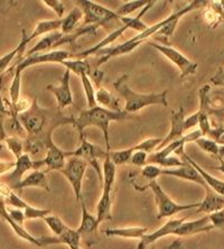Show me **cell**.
Instances as JSON below:
<instances>
[{"label": "cell", "mask_w": 224, "mask_h": 249, "mask_svg": "<svg viewBox=\"0 0 224 249\" xmlns=\"http://www.w3.org/2000/svg\"><path fill=\"white\" fill-rule=\"evenodd\" d=\"M18 120L26 133L24 152L29 155H37L42 151L46 152L53 142V131L64 124H73L74 117L66 116L57 107L44 108L36 99H33L31 108L20 113Z\"/></svg>", "instance_id": "1"}, {"label": "cell", "mask_w": 224, "mask_h": 249, "mask_svg": "<svg viewBox=\"0 0 224 249\" xmlns=\"http://www.w3.org/2000/svg\"><path fill=\"white\" fill-rule=\"evenodd\" d=\"M136 119L135 115L128 113L126 111H113L102 107H94L91 109H86L80 112V115L74 117V123L73 127L78 130L80 137L84 136V129L89 127H97L102 131L104 142L105 149L111 152V146H110V136H109V127L110 124L113 122H122V120Z\"/></svg>", "instance_id": "2"}, {"label": "cell", "mask_w": 224, "mask_h": 249, "mask_svg": "<svg viewBox=\"0 0 224 249\" xmlns=\"http://www.w3.org/2000/svg\"><path fill=\"white\" fill-rule=\"evenodd\" d=\"M128 79H129V76L123 74L119 76L112 84L117 92L119 93V96L124 99L123 111L132 115V113L142 110L148 106L158 105L163 106V107H167V90L161 91L159 93H139L136 92L129 87Z\"/></svg>", "instance_id": "3"}, {"label": "cell", "mask_w": 224, "mask_h": 249, "mask_svg": "<svg viewBox=\"0 0 224 249\" xmlns=\"http://www.w3.org/2000/svg\"><path fill=\"white\" fill-rule=\"evenodd\" d=\"M146 189H150L155 196V202L157 206V219L164 218H172V215L181 213L183 211H189L193 210V209H197L200 206V202L197 203H190V204H179L176 203L174 200L171 199L170 196L164 191L160 184L157 181L149 182V184H147L145 188L139 189L140 191Z\"/></svg>", "instance_id": "4"}, {"label": "cell", "mask_w": 224, "mask_h": 249, "mask_svg": "<svg viewBox=\"0 0 224 249\" xmlns=\"http://www.w3.org/2000/svg\"><path fill=\"white\" fill-rule=\"evenodd\" d=\"M75 3L83 12V21L81 23L82 27H100L112 20H119V16L115 10L106 8L98 2L90 0H79Z\"/></svg>", "instance_id": "5"}, {"label": "cell", "mask_w": 224, "mask_h": 249, "mask_svg": "<svg viewBox=\"0 0 224 249\" xmlns=\"http://www.w3.org/2000/svg\"><path fill=\"white\" fill-rule=\"evenodd\" d=\"M81 138V144L80 146L74 151L71 152H65L66 159L69 157H79V159H82L86 160L87 164H90L91 166L97 171L99 175V180L100 183L102 182V167L99 164V160H104L109 155V152L106 149H103L100 146L94 145L92 142L87 141V139L82 136Z\"/></svg>", "instance_id": "6"}, {"label": "cell", "mask_w": 224, "mask_h": 249, "mask_svg": "<svg viewBox=\"0 0 224 249\" xmlns=\"http://www.w3.org/2000/svg\"><path fill=\"white\" fill-rule=\"evenodd\" d=\"M74 57V54H71L68 51L64 50H53L50 52L34 54L31 56H24L19 61L15 63L12 70H15L14 74L23 75V72L27 68L35 67L38 64H46V63H62L66 60Z\"/></svg>", "instance_id": "7"}, {"label": "cell", "mask_w": 224, "mask_h": 249, "mask_svg": "<svg viewBox=\"0 0 224 249\" xmlns=\"http://www.w3.org/2000/svg\"><path fill=\"white\" fill-rule=\"evenodd\" d=\"M87 164L86 160L79 157H69L66 160L65 166L60 171L64 175L66 180L71 184V188L74 192L76 201H83L82 189H83V180L86 177Z\"/></svg>", "instance_id": "8"}, {"label": "cell", "mask_w": 224, "mask_h": 249, "mask_svg": "<svg viewBox=\"0 0 224 249\" xmlns=\"http://www.w3.org/2000/svg\"><path fill=\"white\" fill-rule=\"evenodd\" d=\"M147 44H149L150 46L158 51L160 54H163L167 60H170L172 64H175L179 70V72H181L182 79H184L189 75H193L196 73L197 64L192 60H190V58L184 55L182 52H179L178 50L167 45V44H158L148 41H147Z\"/></svg>", "instance_id": "9"}, {"label": "cell", "mask_w": 224, "mask_h": 249, "mask_svg": "<svg viewBox=\"0 0 224 249\" xmlns=\"http://www.w3.org/2000/svg\"><path fill=\"white\" fill-rule=\"evenodd\" d=\"M42 167H44L43 160H32L29 154L24 153L19 159L15 160V166L13 168V172L3 177L2 182L8 185L10 189L14 190L15 186L25 178V175L28 174V172L34 170H40Z\"/></svg>", "instance_id": "10"}, {"label": "cell", "mask_w": 224, "mask_h": 249, "mask_svg": "<svg viewBox=\"0 0 224 249\" xmlns=\"http://www.w3.org/2000/svg\"><path fill=\"white\" fill-rule=\"evenodd\" d=\"M46 89L51 93H53L55 100H56L57 108L60 110L63 111L65 108L74 105V102H73V93L71 90V72L69 70H65L60 80V83L57 86L49 84Z\"/></svg>", "instance_id": "11"}, {"label": "cell", "mask_w": 224, "mask_h": 249, "mask_svg": "<svg viewBox=\"0 0 224 249\" xmlns=\"http://www.w3.org/2000/svg\"><path fill=\"white\" fill-rule=\"evenodd\" d=\"M186 220V217L184 218H172L168 220L165 225H163L155 231L148 232L141 238L140 241L138 244V249H147L150 245L156 243L157 240L161 239V238L168 237V236H174L176 229L178 228L179 225L182 222Z\"/></svg>", "instance_id": "12"}, {"label": "cell", "mask_w": 224, "mask_h": 249, "mask_svg": "<svg viewBox=\"0 0 224 249\" xmlns=\"http://www.w3.org/2000/svg\"><path fill=\"white\" fill-rule=\"evenodd\" d=\"M182 160H184V159H182ZM185 160V164L183 166L174 167V168H163L160 174L168 175V177H172V178H181V180H184V181L196 183V184L203 186L204 189L207 188V183H205L203 178L201 177L196 168L190 165V164L187 162L186 160Z\"/></svg>", "instance_id": "13"}, {"label": "cell", "mask_w": 224, "mask_h": 249, "mask_svg": "<svg viewBox=\"0 0 224 249\" xmlns=\"http://www.w3.org/2000/svg\"><path fill=\"white\" fill-rule=\"evenodd\" d=\"M184 120H185V112H184V108L183 107L179 108L177 111L172 112L170 133H168L166 137L163 138V141H161L160 145L158 146V148H157L156 151H159V149L165 147L166 145L171 144V142L175 141H178V139H181L183 136H184L186 134L184 129Z\"/></svg>", "instance_id": "14"}, {"label": "cell", "mask_w": 224, "mask_h": 249, "mask_svg": "<svg viewBox=\"0 0 224 249\" xmlns=\"http://www.w3.org/2000/svg\"><path fill=\"white\" fill-rule=\"evenodd\" d=\"M214 229V227L211 225L210 219H208V215H204L200 219H196V220L192 221H184L182 222L181 225L174 233V236L177 237H190L197 235V233L201 232H208L211 230Z\"/></svg>", "instance_id": "15"}, {"label": "cell", "mask_w": 224, "mask_h": 249, "mask_svg": "<svg viewBox=\"0 0 224 249\" xmlns=\"http://www.w3.org/2000/svg\"><path fill=\"white\" fill-rule=\"evenodd\" d=\"M0 218L2 219L3 221L8 223V226L13 229V231L16 233V235L21 238V239L27 241V243L34 245V246L42 247L40 246V241L38 237H34L31 235L26 229L24 228V226L18 225V223L15 222L8 213V210H7V203L5 201V197L0 196Z\"/></svg>", "instance_id": "16"}, {"label": "cell", "mask_w": 224, "mask_h": 249, "mask_svg": "<svg viewBox=\"0 0 224 249\" xmlns=\"http://www.w3.org/2000/svg\"><path fill=\"white\" fill-rule=\"evenodd\" d=\"M27 37L28 35L26 34V32H21V38L18 45L13 51L0 57V78L5 75L6 71L12 69L13 65L25 55V51H26V47L28 45Z\"/></svg>", "instance_id": "17"}, {"label": "cell", "mask_w": 224, "mask_h": 249, "mask_svg": "<svg viewBox=\"0 0 224 249\" xmlns=\"http://www.w3.org/2000/svg\"><path fill=\"white\" fill-rule=\"evenodd\" d=\"M43 162L44 166L46 167V173L52 171L60 172L65 166L66 163L65 151H62L54 142H52L46 149V155L45 159L43 160Z\"/></svg>", "instance_id": "18"}, {"label": "cell", "mask_w": 224, "mask_h": 249, "mask_svg": "<svg viewBox=\"0 0 224 249\" xmlns=\"http://www.w3.org/2000/svg\"><path fill=\"white\" fill-rule=\"evenodd\" d=\"M40 246L46 247L50 245H66L69 249L74 247H80L81 235L76 231V229L69 228L61 236L53 237H39Z\"/></svg>", "instance_id": "19"}, {"label": "cell", "mask_w": 224, "mask_h": 249, "mask_svg": "<svg viewBox=\"0 0 224 249\" xmlns=\"http://www.w3.org/2000/svg\"><path fill=\"white\" fill-rule=\"evenodd\" d=\"M26 188H40L50 191V184L46 178V172L42 170L31 171L28 174L25 175V178L18 184L15 186L14 190L21 191ZM13 190V191H14Z\"/></svg>", "instance_id": "20"}, {"label": "cell", "mask_w": 224, "mask_h": 249, "mask_svg": "<svg viewBox=\"0 0 224 249\" xmlns=\"http://www.w3.org/2000/svg\"><path fill=\"white\" fill-rule=\"evenodd\" d=\"M204 190L205 196L196 209V213H201L202 212V213L210 214L213 213V212L224 209V196H219L218 193H215L208 186H207Z\"/></svg>", "instance_id": "21"}, {"label": "cell", "mask_w": 224, "mask_h": 249, "mask_svg": "<svg viewBox=\"0 0 224 249\" xmlns=\"http://www.w3.org/2000/svg\"><path fill=\"white\" fill-rule=\"evenodd\" d=\"M63 36L64 35L62 34L60 31L53 32L51 33V34L45 35L43 38H40L27 53H25L24 56H31V55H34V54L46 52V51H50V50L51 51L56 50L58 47V44L61 42V39L63 38Z\"/></svg>", "instance_id": "22"}, {"label": "cell", "mask_w": 224, "mask_h": 249, "mask_svg": "<svg viewBox=\"0 0 224 249\" xmlns=\"http://www.w3.org/2000/svg\"><path fill=\"white\" fill-rule=\"evenodd\" d=\"M104 235L108 237L127 238V239L140 240L146 233H148V228L145 227H123V228H108L104 230Z\"/></svg>", "instance_id": "23"}, {"label": "cell", "mask_w": 224, "mask_h": 249, "mask_svg": "<svg viewBox=\"0 0 224 249\" xmlns=\"http://www.w3.org/2000/svg\"><path fill=\"white\" fill-rule=\"evenodd\" d=\"M116 177H117V166L113 164V162L108 157L103 160L102 164V193L111 194L113 186L116 183Z\"/></svg>", "instance_id": "24"}, {"label": "cell", "mask_w": 224, "mask_h": 249, "mask_svg": "<svg viewBox=\"0 0 224 249\" xmlns=\"http://www.w3.org/2000/svg\"><path fill=\"white\" fill-rule=\"evenodd\" d=\"M81 209H82L81 222L79 228L76 229V231H78L81 236L92 235V233L97 231L99 226H100L97 220V217H95L94 214L90 213L83 201H81Z\"/></svg>", "instance_id": "25"}, {"label": "cell", "mask_w": 224, "mask_h": 249, "mask_svg": "<svg viewBox=\"0 0 224 249\" xmlns=\"http://www.w3.org/2000/svg\"><path fill=\"white\" fill-rule=\"evenodd\" d=\"M83 19V12L80 7H74L66 16L62 18L60 32L63 35H69L75 32L76 27L79 26L81 20Z\"/></svg>", "instance_id": "26"}, {"label": "cell", "mask_w": 224, "mask_h": 249, "mask_svg": "<svg viewBox=\"0 0 224 249\" xmlns=\"http://www.w3.org/2000/svg\"><path fill=\"white\" fill-rule=\"evenodd\" d=\"M95 217L99 225H101L103 221H108L112 219V196L111 194L101 193L100 199L97 204V212Z\"/></svg>", "instance_id": "27"}, {"label": "cell", "mask_w": 224, "mask_h": 249, "mask_svg": "<svg viewBox=\"0 0 224 249\" xmlns=\"http://www.w3.org/2000/svg\"><path fill=\"white\" fill-rule=\"evenodd\" d=\"M61 23L62 20L58 19H47V20H40L36 24L34 31L32 32L31 35H28V43L35 39L36 37H39L42 35H47L51 34L53 32H57L61 29Z\"/></svg>", "instance_id": "28"}, {"label": "cell", "mask_w": 224, "mask_h": 249, "mask_svg": "<svg viewBox=\"0 0 224 249\" xmlns=\"http://www.w3.org/2000/svg\"><path fill=\"white\" fill-rule=\"evenodd\" d=\"M95 101H97V105L99 107L109 109V110L113 111H121L118 98L112 96L108 90L102 87H100L95 91Z\"/></svg>", "instance_id": "29"}, {"label": "cell", "mask_w": 224, "mask_h": 249, "mask_svg": "<svg viewBox=\"0 0 224 249\" xmlns=\"http://www.w3.org/2000/svg\"><path fill=\"white\" fill-rule=\"evenodd\" d=\"M65 70H69L71 73H75L76 75H81L82 73H86V74H91V65L89 61H86V58H69L61 63Z\"/></svg>", "instance_id": "30"}, {"label": "cell", "mask_w": 224, "mask_h": 249, "mask_svg": "<svg viewBox=\"0 0 224 249\" xmlns=\"http://www.w3.org/2000/svg\"><path fill=\"white\" fill-rule=\"evenodd\" d=\"M81 82H82V88L84 91V94H86V104H87V108H94L98 107L97 101H95V90L94 86L92 81H91L90 75L86 74V73H82L80 75Z\"/></svg>", "instance_id": "31"}, {"label": "cell", "mask_w": 224, "mask_h": 249, "mask_svg": "<svg viewBox=\"0 0 224 249\" xmlns=\"http://www.w3.org/2000/svg\"><path fill=\"white\" fill-rule=\"evenodd\" d=\"M2 82H3V76L0 78V142H3L6 136L5 131V119L7 116H12V109H10V104L6 101V99L3 100L1 89H2Z\"/></svg>", "instance_id": "32"}, {"label": "cell", "mask_w": 224, "mask_h": 249, "mask_svg": "<svg viewBox=\"0 0 224 249\" xmlns=\"http://www.w3.org/2000/svg\"><path fill=\"white\" fill-rule=\"evenodd\" d=\"M43 220L46 223L47 227L51 229V231L53 232V235L56 237L63 235L66 230L69 229V227L65 225L64 221L62 220L60 217H57V215L49 214L46 215Z\"/></svg>", "instance_id": "33"}, {"label": "cell", "mask_w": 224, "mask_h": 249, "mask_svg": "<svg viewBox=\"0 0 224 249\" xmlns=\"http://www.w3.org/2000/svg\"><path fill=\"white\" fill-rule=\"evenodd\" d=\"M148 3L149 1H146V0H131V1H126L116 10V13L119 17H127L128 15H131L132 13H135L136 10H141L144 7L148 5Z\"/></svg>", "instance_id": "34"}, {"label": "cell", "mask_w": 224, "mask_h": 249, "mask_svg": "<svg viewBox=\"0 0 224 249\" xmlns=\"http://www.w3.org/2000/svg\"><path fill=\"white\" fill-rule=\"evenodd\" d=\"M3 142H5L6 147L13 153V155L15 156V159L16 160L19 159V157L25 153L24 138H20L18 136H7L5 139H3Z\"/></svg>", "instance_id": "35"}, {"label": "cell", "mask_w": 224, "mask_h": 249, "mask_svg": "<svg viewBox=\"0 0 224 249\" xmlns=\"http://www.w3.org/2000/svg\"><path fill=\"white\" fill-rule=\"evenodd\" d=\"M195 144L203 152L210 154V155H212V156H214L215 159H216V157H219V155H220V147H221V146H220L215 141H213L212 138H208V137H205V136H201L200 138L196 139Z\"/></svg>", "instance_id": "36"}, {"label": "cell", "mask_w": 224, "mask_h": 249, "mask_svg": "<svg viewBox=\"0 0 224 249\" xmlns=\"http://www.w3.org/2000/svg\"><path fill=\"white\" fill-rule=\"evenodd\" d=\"M134 152H135L134 147L119 149V151H111L109 152V157L116 166L124 165V164L130 163V159Z\"/></svg>", "instance_id": "37"}, {"label": "cell", "mask_w": 224, "mask_h": 249, "mask_svg": "<svg viewBox=\"0 0 224 249\" xmlns=\"http://www.w3.org/2000/svg\"><path fill=\"white\" fill-rule=\"evenodd\" d=\"M161 141H163V138H157V137L147 138L139 142V144L132 146V147H134L135 151H141L147 154H152L154 153V151H156V149L158 148Z\"/></svg>", "instance_id": "38"}, {"label": "cell", "mask_w": 224, "mask_h": 249, "mask_svg": "<svg viewBox=\"0 0 224 249\" xmlns=\"http://www.w3.org/2000/svg\"><path fill=\"white\" fill-rule=\"evenodd\" d=\"M23 211L25 213V218H26L27 220H33V219H44L46 215L51 214L50 209L36 208L31 206V204H28Z\"/></svg>", "instance_id": "39"}, {"label": "cell", "mask_w": 224, "mask_h": 249, "mask_svg": "<svg viewBox=\"0 0 224 249\" xmlns=\"http://www.w3.org/2000/svg\"><path fill=\"white\" fill-rule=\"evenodd\" d=\"M161 170H163V168L158 165H155V164H147L146 166L142 167L141 175L150 182L156 181V178H159L161 175Z\"/></svg>", "instance_id": "40"}, {"label": "cell", "mask_w": 224, "mask_h": 249, "mask_svg": "<svg viewBox=\"0 0 224 249\" xmlns=\"http://www.w3.org/2000/svg\"><path fill=\"white\" fill-rule=\"evenodd\" d=\"M43 3L56 14L58 19H62L64 17L65 6L63 1H61V0H45V1H43Z\"/></svg>", "instance_id": "41"}, {"label": "cell", "mask_w": 224, "mask_h": 249, "mask_svg": "<svg viewBox=\"0 0 224 249\" xmlns=\"http://www.w3.org/2000/svg\"><path fill=\"white\" fill-rule=\"evenodd\" d=\"M148 155L145 152L141 151H135L134 154H132L131 159H130V163L132 165H136L138 167H144L147 165V160H148Z\"/></svg>", "instance_id": "42"}, {"label": "cell", "mask_w": 224, "mask_h": 249, "mask_svg": "<svg viewBox=\"0 0 224 249\" xmlns=\"http://www.w3.org/2000/svg\"><path fill=\"white\" fill-rule=\"evenodd\" d=\"M208 219H210L211 225L214 228H223L224 227V209L221 210L213 212V213L207 214Z\"/></svg>", "instance_id": "43"}, {"label": "cell", "mask_w": 224, "mask_h": 249, "mask_svg": "<svg viewBox=\"0 0 224 249\" xmlns=\"http://www.w3.org/2000/svg\"><path fill=\"white\" fill-rule=\"evenodd\" d=\"M7 210H8L10 218H12L15 222L20 226L24 225V221L26 220V218H25V213L23 210H20V209H17V208H13V207H7Z\"/></svg>", "instance_id": "44"}, {"label": "cell", "mask_w": 224, "mask_h": 249, "mask_svg": "<svg viewBox=\"0 0 224 249\" xmlns=\"http://www.w3.org/2000/svg\"><path fill=\"white\" fill-rule=\"evenodd\" d=\"M196 126H198V111H196L195 113H193V115H190L189 117H185V120H184L185 133H187V131L190 129H193V128H195Z\"/></svg>", "instance_id": "45"}, {"label": "cell", "mask_w": 224, "mask_h": 249, "mask_svg": "<svg viewBox=\"0 0 224 249\" xmlns=\"http://www.w3.org/2000/svg\"><path fill=\"white\" fill-rule=\"evenodd\" d=\"M211 82L216 87H224V68L218 70V72L211 78Z\"/></svg>", "instance_id": "46"}, {"label": "cell", "mask_w": 224, "mask_h": 249, "mask_svg": "<svg viewBox=\"0 0 224 249\" xmlns=\"http://www.w3.org/2000/svg\"><path fill=\"white\" fill-rule=\"evenodd\" d=\"M15 166V162H8V160H0V175L8 173Z\"/></svg>", "instance_id": "47"}, {"label": "cell", "mask_w": 224, "mask_h": 249, "mask_svg": "<svg viewBox=\"0 0 224 249\" xmlns=\"http://www.w3.org/2000/svg\"><path fill=\"white\" fill-rule=\"evenodd\" d=\"M220 162V165L219 166H216V167H214L215 170H218V171H220L221 172V173L224 175V159L223 157H218V159H216Z\"/></svg>", "instance_id": "48"}, {"label": "cell", "mask_w": 224, "mask_h": 249, "mask_svg": "<svg viewBox=\"0 0 224 249\" xmlns=\"http://www.w3.org/2000/svg\"><path fill=\"white\" fill-rule=\"evenodd\" d=\"M3 148V145L1 144V142H0V151H1V149Z\"/></svg>", "instance_id": "49"}, {"label": "cell", "mask_w": 224, "mask_h": 249, "mask_svg": "<svg viewBox=\"0 0 224 249\" xmlns=\"http://www.w3.org/2000/svg\"><path fill=\"white\" fill-rule=\"evenodd\" d=\"M71 249H81V247H74V248H71Z\"/></svg>", "instance_id": "50"}]
</instances>
